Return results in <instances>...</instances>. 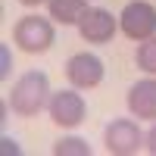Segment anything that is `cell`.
<instances>
[{
	"mask_svg": "<svg viewBox=\"0 0 156 156\" xmlns=\"http://www.w3.org/2000/svg\"><path fill=\"white\" fill-rule=\"evenodd\" d=\"M12 41H16L25 53H44L53 44V25L44 16H22L12 28Z\"/></svg>",
	"mask_w": 156,
	"mask_h": 156,
	"instance_id": "2",
	"label": "cell"
},
{
	"mask_svg": "<svg viewBox=\"0 0 156 156\" xmlns=\"http://www.w3.org/2000/svg\"><path fill=\"white\" fill-rule=\"evenodd\" d=\"M84 9H87L84 0H50V19H56L59 25H78Z\"/></svg>",
	"mask_w": 156,
	"mask_h": 156,
	"instance_id": "9",
	"label": "cell"
},
{
	"mask_svg": "<svg viewBox=\"0 0 156 156\" xmlns=\"http://www.w3.org/2000/svg\"><path fill=\"white\" fill-rule=\"evenodd\" d=\"M66 78L75 87H97L103 81V59L97 53H75L66 62Z\"/></svg>",
	"mask_w": 156,
	"mask_h": 156,
	"instance_id": "7",
	"label": "cell"
},
{
	"mask_svg": "<svg viewBox=\"0 0 156 156\" xmlns=\"http://www.w3.org/2000/svg\"><path fill=\"white\" fill-rule=\"evenodd\" d=\"M119 25L131 41H147L156 34V6L147 0H131V3H125Z\"/></svg>",
	"mask_w": 156,
	"mask_h": 156,
	"instance_id": "3",
	"label": "cell"
},
{
	"mask_svg": "<svg viewBox=\"0 0 156 156\" xmlns=\"http://www.w3.org/2000/svg\"><path fill=\"white\" fill-rule=\"evenodd\" d=\"M128 109L137 119H156V78H140L128 90Z\"/></svg>",
	"mask_w": 156,
	"mask_h": 156,
	"instance_id": "8",
	"label": "cell"
},
{
	"mask_svg": "<svg viewBox=\"0 0 156 156\" xmlns=\"http://www.w3.org/2000/svg\"><path fill=\"white\" fill-rule=\"evenodd\" d=\"M137 66L147 75H156V34L147 37V41L137 47Z\"/></svg>",
	"mask_w": 156,
	"mask_h": 156,
	"instance_id": "10",
	"label": "cell"
},
{
	"mask_svg": "<svg viewBox=\"0 0 156 156\" xmlns=\"http://www.w3.org/2000/svg\"><path fill=\"white\" fill-rule=\"evenodd\" d=\"M50 103V81L44 72H25L9 90V106L19 115H37Z\"/></svg>",
	"mask_w": 156,
	"mask_h": 156,
	"instance_id": "1",
	"label": "cell"
},
{
	"mask_svg": "<svg viewBox=\"0 0 156 156\" xmlns=\"http://www.w3.org/2000/svg\"><path fill=\"white\" fill-rule=\"evenodd\" d=\"M147 150H150V153L156 156V125H153L150 131H147Z\"/></svg>",
	"mask_w": 156,
	"mask_h": 156,
	"instance_id": "12",
	"label": "cell"
},
{
	"mask_svg": "<svg viewBox=\"0 0 156 156\" xmlns=\"http://www.w3.org/2000/svg\"><path fill=\"white\" fill-rule=\"evenodd\" d=\"M53 153L56 156H90V147L81 137H62V140H56Z\"/></svg>",
	"mask_w": 156,
	"mask_h": 156,
	"instance_id": "11",
	"label": "cell"
},
{
	"mask_svg": "<svg viewBox=\"0 0 156 156\" xmlns=\"http://www.w3.org/2000/svg\"><path fill=\"white\" fill-rule=\"evenodd\" d=\"M9 62H12V59L6 56V47H3V69H0V78H6V72H9Z\"/></svg>",
	"mask_w": 156,
	"mask_h": 156,
	"instance_id": "13",
	"label": "cell"
},
{
	"mask_svg": "<svg viewBox=\"0 0 156 156\" xmlns=\"http://www.w3.org/2000/svg\"><path fill=\"white\" fill-rule=\"evenodd\" d=\"M47 109H50V119H53L56 125H62V128L81 125L84 122V112H87L84 97L75 94V90H56V94H50Z\"/></svg>",
	"mask_w": 156,
	"mask_h": 156,
	"instance_id": "5",
	"label": "cell"
},
{
	"mask_svg": "<svg viewBox=\"0 0 156 156\" xmlns=\"http://www.w3.org/2000/svg\"><path fill=\"white\" fill-rule=\"evenodd\" d=\"M103 137H106V150L115 156H131L147 144V137L140 134V128L131 119H112L103 131Z\"/></svg>",
	"mask_w": 156,
	"mask_h": 156,
	"instance_id": "4",
	"label": "cell"
},
{
	"mask_svg": "<svg viewBox=\"0 0 156 156\" xmlns=\"http://www.w3.org/2000/svg\"><path fill=\"white\" fill-rule=\"evenodd\" d=\"M115 25H119V19H115L109 9L87 6L84 16L78 19V31H81V37H84V41H90V44H106V41H112Z\"/></svg>",
	"mask_w": 156,
	"mask_h": 156,
	"instance_id": "6",
	"label": "cell"
},
{
	"mask_svg": "<svg viewBox=\"0 0 156 156\" xmlns=\"http://www.w3.org/2000/svg\"><path fill=\"white\" fill-rule=\"evenodd\" d=\"M19 3H25V6H37V3H44V0H19Z\"/></svg>",
	"mask_w": 156,
	"mask_h": 156,
	"instance_id": "14",
	"label": "cell"
}]
</instances>
